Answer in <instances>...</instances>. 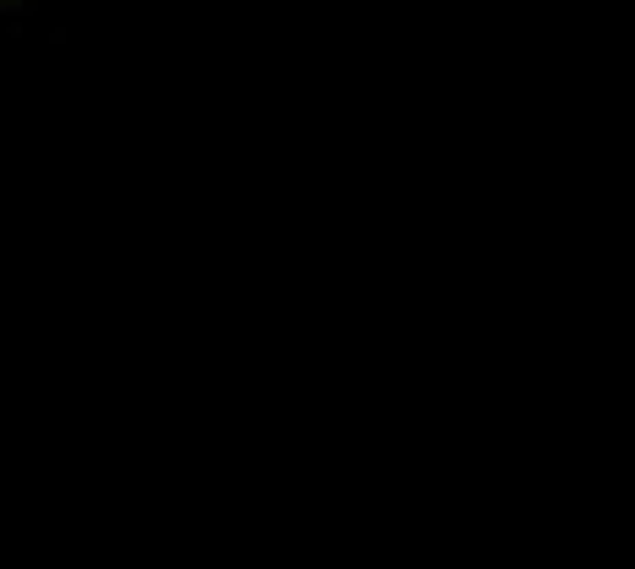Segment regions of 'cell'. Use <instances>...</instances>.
I'll use <instances>...</instances> for the list:
<instances>
[{"instance_id": "obj_1", "label": "cell", "mask_w": 635, "mask_h": 569, "mask_svg": "<svg viewBox=\"0 0 635 569\" xmlns=\"http://www.w3.org/2000/svg\"><path fill=\"white\" fill-rule=\"evenodd\" d=\"M22 6H33V0H22Z\"/></svg>"}]
</instances>
